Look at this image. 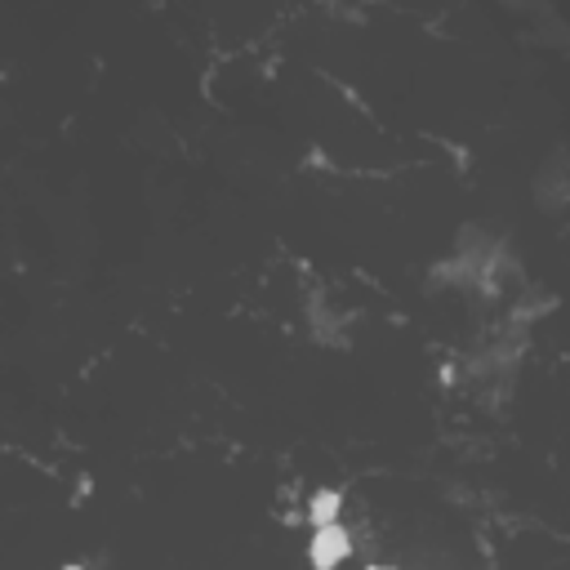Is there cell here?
Wrapping results in <instances>:
<instances>
[{"instance_id":"cell-1","label":"cell","mask_w":570,"mask_h":570,"mask_svg":"<svg viewBox=\"0 0 570 570\" xmlns=\"http://www.w3.org/2000/svg\"><path fill=\"white\" fill-rule=\"evenodd\" d=\"M508 13H517V18H525L530 27H534V40L539 45H552V49H570V27L557 18V9H552V0H499Z\"/></svg>"},{"instance_id":"cell-2","label":"cell","mask_w":570,"mask_h":570,"mask_svg":"<svg viewBox=\"0 0 570 570\" xmlns=\"http://www.w3.org/2000/svg\"><path fill=\"white\" fill-rule=\"evenodd\" d=\"M530 191H534V205H539V209L557 214V209L570 200V156H566V151H552V156L534 169Z\"/></svg>"}]
</instances>
